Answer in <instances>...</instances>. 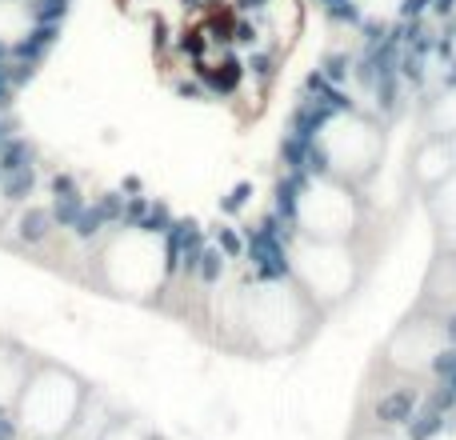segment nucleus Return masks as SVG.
<instances>
[{"instance_id":"1","label":"nucleus","mask_w":456,"mask_h":440,"mask_svg":"<svg viewBox=\"0 0 456 440\" xmlns=\"http://www.w3.org/2000/svg\"><path fill=\"white\" fill-rule=\"evenodd\" d=\"M321 316L324 313L297 289V281L289 273H256L252 281L221 292V316L216 321L228 324L244 348H252L260 356H281L292 353Z\"/></svg>"},{"instance_id":"2","label":"nucleus","mask_w":456,"mask_h":440,"mask_svg":"<svg viewBox=\"0 0 456 440\" xmlns=\"http://www.w3.org/2000/svg\"><path fill=\"white\" fill-rule=\"evenodd\" d=\"M173 252L152 228H117L96 252V281L125 300H152L165 292Z\"/></svg>"},{"instance_id":"3","label":"nucleus","mask_w":456,"mask_h":440,"mask_svg":"<svg viewBox=\"0 0 456 440\" xmlns=\"http://www.w3.org/2000/svg\"><path fill=\"white\" fill-rule=\"evenodd\" d=\"M308 152H313L321 173L337 176V181H348V184H361L380 168L385 133H380V125L369 112L337 104V109L316 125V133L308 136Z\"/></svg>"},{"instance_id":"4","label":"nucleus","mask_w":456,"mask_h":440,"mask_svg":"<svg viewBox=\"0 0 456 440\" xmlns=\"http://www.w3.org/2000/svg\"><path fill=\"white\" fill-rule=\"evenodd\" d=\"M292 232L308 240H340L353 244L364 224V205L356 197V184L337 181L329 173H305L289 200Z\"/></svg>"},{"instance_id":"5","label":"nucleus","mask_w":456,"mask_h":440,"mask_svg":"<svg viewBox=\"0 0 456 440\" xmlns=\"http://www.w3.org/2000/svg\"><path fill=\"white\" fill-rule=\"evenodd\" d=\"M85 401L88 393L77 372L61 369V364H37L12 404L16 428L32 440H61L77 428Z\"/></svg>"},{"instance_id":"6","label":"nucleus","mask_w":456,"mask_h":440,"mask_svg":"<svg viewBox=\"0 0 456 440\" xmlns=\"http://www.w3.org/2000/svg\"><path fill=\"white\" fill-rule=\"evenodd\" d=\"M284 273L297 281V289L313 300L321 313L345 305L361 284V257L353 244L340 240H308V236H289L284 252Z\"/></svg>"},{"instance_id":"7","label":"nucleus","mask_w":456,"mask_h":440,"mask_svg":"<svg viewBox=\"0 0 456 440\" xmlns=\"http://www.w3.org/2000/svg\"><path fill=\"white\" fill-rule=\"evenodd\" d=\"M452 348V337L444 329V316L441 313H417L393 332L385 348V361L388 369H396L401 377H433L436 361Z\"/></svg>"},{"instance_id":"8","label":"nucleus","mask_w":456,"mask_h":440,"mask_svg":"<svg viewBox=\"0 0 456 440\" xmlns=\"http://www.w3.org/2000/svg\"><path fill=\"white\" fill-rule=\"evenodd\" d=\"M456 173V141H444V136H428V141L417 144L409 160V181L412 189L433 192L441 181H449Z\"/></svg>"},{"instance_id":"9","label":"nucleus","mask_w":456,"mask_h":440,"mask_svg":"<svg viewBox=\"0 0 456 440\" xmlns=\"http://www.w3.org/2000/svg\"><path fill=\"white\" fill-rule=\"evenodd\" d=\"M420 401H425V396H420L412 385L385 388V393H380V401H377V425L380 428H393V433H404V428L412 425V417H417Z\"/></svg>"},{"instance_id":"10","label":"nucleus","mask_w":456,"mask_h":440,"mask_svg":"<svg viewBox=\"0 0 456 440\" xmlns=\"http://www.w3.org/2000/svg\"><path fill=\"white\" fill-rule=\"evenodd\" d=\"M28 372H32L28 356H24L16 345L0 340V409H12V404H16V396H20Z\"/></svg>"},{"instance_id":"11","label":"nucleus","mask_w":456,"mask_h":440,"mask_svg":"<svg viewBox=\"0 0 456 440\" xmlns=\"http://www.w3.org/2000/svg\"><path fill=\"white\" fill-rule=\"evenodd\" d=\"M428 213H433V220H436L441 244L456 252V173L428 192Z\"/></svg>"},{"instance_id":"12","label":"nucleus","mask_w":456,"mask_h":440,"mask_svg":"<svg viewBox=\"0 0 456 440\" xmlns=\"http://www.w3.org/2000/svg\"><path fill=\"white\" fill-rule=\"evenodd\" d=\"M425 128L428 136H444V141H456V80L444 85L441 93L428 101L425 109Z\"/></svg>"},{"instance_id":"13","label":"nucleus","mask_w":456,"mask_h":440,"mask_svg":"<svg viewBox=\"0 0 456 440\" xmlns=\"http://www.w3.org/2000/svg\"><path fill=\"white\" fill-rule=\"evenodd\" d=\"M32 16L28 0H0V45H20L32 32Z\"/></svg>"},{"instance_id":"14","label":"nucleus","mask_w":456,"mask_h":440,"mask_svg":"<svg viewBox=\"0 0 456 440\" xmlns=\"http://www.w3.org/2000/svg\"><path fill=\"white\" fill-rule=\"evenodd\" d=\"M404 4L409 0H353V16H361L369 24H393L404 12Z\"/></svg>"},{"instance_id":"15","label":"nucleus","mask_w":456,"mask_h":440,"mask_svg":"<svg viewBox=\"0 0 456 440\" xmlns=\"http://www.w3.org/2000/svg\"><path fill=\"white\" fill-rule=\"evenodd\" d=\"M104 440H144V436L136 433L133 425H112L109 433H104Z\"/></svg>"},{"instance_id":"16","label":"nucleus","mask_w":456,"mask_h":440,"mask_svg":"<svg viewBox=\"0 0 456 440\" xmlns=\"http://www.w3.org/2000/svg\"><path fill=\"white\" fill-rule=\"evenodd\" d=\"M364 440H396V433L393 428H377V433H369ZM404 440H409V433H404Z\"/></svg>"},{"instance_id":"17","label":"nucleus","mask_w":456,"mask_h":440,"mask_svg":"<svg viewBox=\"0 0 456 440\" xmlns=\"http://www.w3.org/2000/svg\"><path fill=\"white\" fill-rule=\"evenodd\" d=\"M4 220H8V197L0 192V224H4Z\"/></svg>"}]
</instances>
